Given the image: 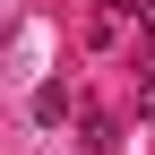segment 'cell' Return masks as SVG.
Returning a JSON list of instances; mask_svg holds the SVG:
<instances>
[{"instance_id": "obj_4", "label": "cell", "mask_w": 155, "mask_h": 155, "mask_svg": "<svg viewBox=\"0 0 155 155\" xmlns=\"http://www.w3.org/2000/svg\"><path fill=\"white\" fill-rule=\"evenodd\" d=\"M138 26H147V43H155V0H138Z\"/></svg>"}, {"instance_id": "obj_3", "label": "cell", "mask_w": 155, "mask_h": 155, "mask_svg": "<svg viewBox=\"0 0 155 155\" xmlns=\"http://www.w3.org/2000/svg\"><path fill=\"white\" fill-rule=\"evenodd\" d=\"M138 121H155V69H138Z\"/></svg>"}, {"instance_id": "obj_2", "label": "cell", "mask_w": 155, "mask_h": 155, "mask_svg": "<svg viewBox=\"0 0 155 155\" xmlns=\"http://www.w3.org/2000/svg\"><path fill=\"white\" fill-rule=\"evenodd\" d=\"M112 147H121V129H112L104 112H95V121H86V155H112Z\"/></svg>"}, {"instance_id": "obj_1", "label": "cell", "mask_w": 155, "mask_h": 155, "mask_svg": "<svg viewBox=\"0 0 155 155\" xmlns=\"http://www.w3.org/2000/svg\"><path fill=\"white\" fill-rule=\"evenodd\" d=\"M35 121H69V86H43L35 95Z\"/></svg>"}]
</instances>
